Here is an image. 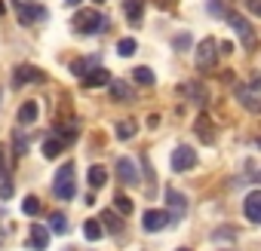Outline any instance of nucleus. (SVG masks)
Masks as SVG:
<instances>
[{"label": "nucleus", "instance_id": "24", "mask_svg": "<svg viewBox=\"0 0 261 251\" xmlns=\"http://www.w3.org/2000/svg\"><path fill=\"white\" fill-rule=\"evenodd\" d=\"M62 147H65V144L53 135V138H46V141H43V156H46V160H56V156L62 153Z\"/></svg>", "mask_w": 261, "mask_h": 251}, {"label": "nucleus", "instance_id": "2", "mask_svg": "<svg viewBox=\"0 0 261 251\" xmlns=\"http://www.w3.org/2000/svg\"><path fill=\"white\" fill-rule=\"evenodd\" d=\"M53 193L59 199H74L77 196V181H74V163H65L59 172H56V181H53Z\"/></svg>", "mask_w": 261, "mask_h": 251}, {"label": "nucleus", "instance_id": "16", "mask_svg": "<svg viewBox=\"0 0 261 251\" xmlns=\"http://www.w3.org/2000/svg\"><path fill=\"white\" fill-rule=\"evenodd\" d=\"M37 116H40V107H37V101H25V104L19 107V113H16L19 125H34V122H37Z\"/></svg>", "mask_w": 261, "mask_h": 251}, {"label": "nucleus", "instance_id": "36", "mask_svg": "<svg viewBox=\"0 0 261 251\" xmlns=\"http://www.w3.org/2000/svg\"><path fill=\"white\" fill-rule=\"evenodd\" d=\"M249 89H255V92H261V74H258V71L252 74V80H249Z\"/></svg>", "mask_w": 261, "mask_h": 251}, {"label": "nucleus", "instance_id": "40", "mask_svg": "<svg viewBox=\"0 0 261 251\" xmlns=\"http://www.w3.org/2000/svg\"><path fill=\"white\" fill-rule=\"evenodd\" d=\"M0 178H4V147H0Z\"/></svg>", "mask_w": 261, "mask_h": 251}, {"label": "nucleus", "instance_id": "20", "mask_svg": "<svg viewBox=\"0 0 261 251\" xmlns=\"http://www.w3.org/2000/svg\"><path fill=\"white\" fill-rule=\"evenodd\" d=\"M136 129H139V125H136V119H120V122L114 125V135H117L120 141H129V138L136 135Z\"/></svg>", "mask_w": 261, "mask_h": 251}, {"label": "nucleus", "instance_id": "26", "mask_svg": "<svg viewBox=\"0 0 261 251\" xmlns=\"http://www.w3.org/2000/svg\"><path fill=\"white\" fill-rule=\"evenodd\" d=\"M136 49H139V43H136V37H123V40L117 43V52H120L123 58H129V55H136Z\"/></svg>", "mask_w": 261, "mask_h": 251}, {"label": "nucleus", "instance_id": "12", "mask_svg": "<svg viewBox=\"0 0 261 251\" xmlns=\"http://www.w3.org/2000/svg\"><path fill=\"white\" fill-rule=\"evenodd\" d=\"M166 205H169L172 221L185 217V211H188V199H185V193H178V190H166Z\"/></svg>", "mask_w": 261, "mask_h": 251}, {"label": "nucleus", "instance_id": "37", "mask_svg": "<svg viewBox=\"0 0 261 251\" xmlns=\"http://www.w3.org/2000/svg\"><path fill=\"white\" fill-rule=\"evenodd\" d=\"M218 52H224V55L233 52V43H230V40H221V43H218Z\"/></svg>", "mask_w": 261, "mask_h": 251}, {"label": "nucleus", "instance_id": "17", "mask_svg": "<svg viewBox=\"0 0 261 251\" xmlns=\"http://www.w3.org/2000/svg\"><path fill=\"white\" fill-rule=\"evenodd\" d=\"M77 132H80V125H77V119H71L68 125H62V122L56 125V138H59V141H62L65 147H68V144H74V138H77Z\"/></svg>", "mask_w": 261, "mask_h": 251}, {"label": "nucleus", "instance_id": "32", "mask_svg": "<svg viewBox=\"0 0 261 251\" xmlns=\"http://www.w3.org/2000/svg\"><path fill=\"white\" fill-rule=\"evenodd\" d=\"M114 205H117V211H123V214H133V202H129L123 193H117V196H114Z\"/></svg>", "mask_w": 261, "mask_h": 251}, {"label": "nucleus", "instance_id": "31", "mask_svg": "<svg viewBox=\"0 0 261 251\" xmlns=\"http://www.w3.org/2000/svg\"><path fill=\"white\" fill-rule=\"evenodd\" d=\"M172 43H175V49H191L194 37H191L188 31H181V34H175V37H172Z\"/></svg>", "mask_w": 261, "mask_h": 251}, {"label": "nucleus", "instance_id": "41", "mask_svg": "<svg viewBox=\"0 0 261 251\" xmlns=\"http://www.w3.org/2000/svg\"><path fill=\"white\" fill-rule=\"evenodd\" d=\"M65 4H68V7H80V4H83V0H65Z\"/></svg>", "mask_w": 261, "mask_h": 251}, {"label": "nucleus", "instance_id": "35", "mask_svg": "<svg viewBox=\"0 0 261 251\" xmlns=\"http://www.w3.org/2000/svg\"><path fill=\"white\" fill-rule=\"evenodd\" d=\"M246 10L252 16H261V0H246Z\"/></svg>", "mask_w": 261, "mask_h": 251}, {"label": "nucleus", "instance_id": "10", "mask_svg": "<svg viewBox=\"0 0 261 251\" xmlns=\"http://www.w3.org/2000/svg\"><path fill=\"white\" fill-rule=\"evenodd\" d=\"M169 224H172V214H169V211H157V208L145 211V217H142V227H145L148 233H160V230H166Z\"/></svg>", "mask_w": 261, "mask_h": 251}, {"label": "nucleus", "instance_id": "4", "mask_svg": "<svg viewBox=\"0 0 261 251\" xmlns=\"http://www.w3.org/2000/svg\"><path fill=\"white\" fill-rule=\"evenodd\" d=\"M169 166H172V172H191V169L197 166V150H194L191 144H178V147L172 150Z\"/></svg>", "mask_w": 261, "mask_h": 251}, {"label": "nucleus", "instance_id": "6", "mask_svg": "<svg viewBox=\"0 0 261 251\" xmlns=\"http://www.w3.org/2000/svg\"><path fill=\"white\" fill-rule=\"evenodd\" d=\"M13 7L19 13V22L22 25H34V22H43L46 19V10L37 7V4H25V0H13Z\"/></svg>", "mask_w": 261, "mask_h": 251}, {"label": "nucleus", "instance_id": "38", "mask_svg": "<svg viewBox=\"0 0 261 251\" xmlns=\"http://www.w3.org/2000/svg\"><path fill=\"white\" fill-rule=\"evenodd\" d=\"M157 125H160V116L151 113V116H148V129H157Z\"/></svg>", "mask_w": 261, "mask_h": 251}, {"label": "nucleus", "instance_id": "28", "mask_svg": "<svg viewBox=\"0 0 261 251\" xmlns=\"http://www.w3.org/2000/svg\"><path fill=\"white\" fill-rule=\"evenodd\" d=\"M206 10H209L215 19H224V22H227V16H230V13L224 10V4H221V0H209V4H206Z\"/></svg>", "mask_w": 261, "mask_h": 251}, {"label": "nucleus", "instance_id": "14", "mask_svg": "<svg viewBox=\"0 0 261 251\" xmlns=\"http://www.w3.org/2000/svg\"><path fill=\"white\" fill-rule=\"evenodd\" d=\"M178 92H181V95H188V101H194V104H203V101H206V89H203V83H197V80L181 83V86H178Z\"/></svg>", "mask_w": 261, "mask_h": 251}, {"label": "nucleus", "instance_id": "42", "mask_svg": "<svg viewBox=\"0 0 261 251\" xmlns=\"http://www.w3.org/2000/svg\"><path fill=\"white\" fill-rule=\"evenodd\" d=\"M4 13H7V4H4V0H0V19H4Z\"/></svg>", "mask_w": 261, "mask_h": 251}, {"label": "nucleus", "instance_id": "46", "mask_svg": "<svg viewBox=\"0 0 261 251\" xmlns=\"http://www.w3.org/2000/svg\"><path fill=\"white\" fill-rule=\"evenodd\" d=\"M258 181H261V172H258Z\"/></svg>", "mask_w": 261, "mask_h": 251}, {"label": "nucleus", "instance_id": "29", "mask_svg": "<svg viewBox=\"0 0 261 251\" xmlns=\"http://www.w3.org/2000/svg\"><path fill=\"white\" fill-rule=\"evenodd\" d=\"M22 211H25V214H37V211H40V199H37V196H25V199H22Z\"/></svg>", "mask_w": 261, "mask_h": 251}, {"label": "nucleus", "instance_id": "39", "mask_svg": "<svg viewBox=\"0 0 261 251\" xmlns=\"http://www.w3.org/2000/svg\"><path fill=\"white\" fill-rule=\"evenodd\" d=\"M157 7L160 10H169V7H175V0H157Z\"/></svg>", "mask_w": 261, "mask_h": 251}, {"label": "nucleus", "instance_id": "18", "mask_svg": "<svg viewBox=\"0 0 261 251\" xmlns=\"http://www.w3.org/2000/svg\"><path fill=\"white\" fill-rule=\"evenodd\" d=\"M34 251H46V245H49V230L46 227H40V224H34L31 227V242H28Z\"/></svg>", "mask_w": 261, "mask_h": 251}, {"label": "nucleus", "instance_id": "33", "mask_svg": "<svg viewBox=\"0 0 261 251\" xmlns=\"http://www.w3.org/2000/svg\"><path fill=\"white\" fill-rule=\"evenodd\" d=\"M101 217H105V227H108L111 233H120V230H123V224L117 221V214H111V211H105Z\"/></svg>", "mask_w": 261, "mask_h": 251}, {"label": "nucleus", "instance_id": "11", "mask_svg": "<svg viewBox=\"0 0 261 251\" xmlns=\"http://www.w3.org/2000/svg\"><path fill=\"white\" fill-rule=\"evenodd\" d=\"M243 214H246L252 224H261V190L246 193V199H243Z\"/></svg>", "mask_w": 261, "mask_h": 251}, {"label": "nucleus", "instance_id": "21", "mask_svg": "<svg viewBox=\"0 0 261 251\" xmlns=\"http://www.w3.org/2000/svg\"><path fill=\"white\" fill-rule=\"evenodd\" d=\"M194 129H197V135H200V138H203L206 144H212V141H215V125L209 122V116H200Z\"/></svg>", "mask_w": 261, "mask_h": 251}, {"label": "nucleus", "instance_id": "27", "mask_svg": "<svg viewBox=\"0 0 261 251\" xmlns=\"http://www.w3.org/2000/svg\"><path fill=\"white\" fill-rule=\"evenodd\" d=\"M89 65H92V61H86V58H77V61H71V74H74V77H80V80H83V77H86V74H89V71H92V68H89Z\"/></svg>", "mask_w": 261, "mask_h": 251}, {"label": "nucleus", "instance_id": "7", "mask_svg": "<svg viewBox=\"0 0 261 251\" xmlns=\"http://www.w3.org/2000/svg\"><path fill=\"white\" fill-rule=\"evenodd\" d=\"M117 178H120L126 187H139V184H142V175H139V169H136V160L120 156V160H117Z\"/></svg>", "mask_w": 261, "mask_h": 251}, {"label": "nucleus", "instance_id": "44", "mask_svg": "<svg viewBox=\"0 0 261 251\" xmlns=\"http://www.w3.org/2000/svg\"><path fill=\"white\" fill-rule=\"evenodd\" d=\"M178 251H191V248H178Z\"/></svg>", "mask_w": 261, "mask_h": 251}, {"label": "nucleus", "instance_id": "34", "mask_svg": "<svg viewBox=\"0 0 261 251\" xmlns=\"http://www.w3.org/2000/svg\"><path fill=\"white\" fill-rule=\"evenodd\" d=\"M13 196V181H4L0 184V199H10Z\"/></svg>", "mask_w": 261, "mask_h": 251}, {"label": "nucleus", "instance_id": "1", "mask_svg": "<svg viewBox=\"0 0 261 251\" xmlns=\"http://www.w3.org/2000/svg\"><path fill=\"white\" fill-rule=\"evenodd\" d=\"M71 22H74V31L77 34H98V31L108 28V19L98 10H80Z\"/></svg>", "mask_w": 261, "mask_h": 251}, {"label": "nucleus", "instance_id": "15", "mask_svg": "<svg viewBox=\"0 0 261 251\" xmlns=\"http://www.w3.org/2000/svg\"><path fill=\"white\" fill-rule=\"evenodd\" d=\"M123 10H126L129 25H142V19H145V0H123Z\"/></svg>", "mask_w": 261, "mask_h": 251}, {"label": "nucleus", "instance_id": "25", "mask_svg": "<svg viewBox=\"0 0 261 251\" xmlns=\"http://www.w3.org/2000/svg\"><path fill=\"white\" fill-rule=\"evenodd\" d=\"M105 181H108V169H101V166H92L89 169V187H105Z\"/></svg>", "mask_w": 261, "mask_h": 251}, {"label": "nucleus", "instance_id": "23", "mask_svg": "<svg viewBox=\"0 0 261 251\" xmlns=\"http://www.w3.org/2000/svg\"><path fill=\"white\" fill-rule=\"evenodd\" d=\"M101 233H105V230H101V224H98L95 217H89V221L83 224V236H86L89 242H98V239H101Z\"/></svg>", "mask_w": 261, "mask_h": 251}, {"label": "nucleus", "instance_id": "45", "mask_svg": "<svg viewBox=\"0 0 261 251\" xmlns=\"http://www.w3.org/2000/svg\"><path fill=\"white\" fill-rule=\"evenodd\" d=\"M95 4H105V0H95Z\"/></svg>", "mask_w": 261, "mask_h": 251}, {"label": "nucleus", "instance_id": "9", "mask_svg": "<svg viewBox=\"0 0 261 251\" xmlns=\"http://www.w3.org/2000/svg\"><path fill=\"white\" fill-rule=\"evenodd\" d=\"M233 98H237V101H240L246 110H252V113H261V95H258L255 89L233 83Z\"/></svg>", "mask_w": 261, "mask_h": 251}, {"label": "nucleus", "instance_id": "43", "mask_svg": "<svg viewBox=\"0 0 261 251\" xmlns=\"http://www.w3.org/2000/svg\"><path fill=\"white\" fill-rule=\"evenodd\" d=\"M255 141H258V147H261V138H255Z\"/></svg>", "mask_w": 261, "mask_h": 251}, {"label": "nucleus", "instance_id": "3", "mask_svg": "<svg viewBox=\"0 0 261 251\" xmlns=\"http://www.w3.org/2000/svg\"><path fill=\"white\" fill-rule=\"evenodd\" d=\"M227 25L237 31V37H240V43H243L246 49H255V46H258V34H255V28H252L249 19H243L240 13H230V16H227Z\"/></svg>", "mask_w": 261, "mask_h": 251}, {"label": "nucleus", "instance_id": "19", "mask_svg": "<svg viewBox=\"0 0 261 251\" xmlns=\"http://www.w3.org/2000/svg\"><path fill=\"white\" fill-rule=\"evenodd\" d=\"M108 95H111V101H129L133 89H129V83H123V80H111L108 83Z\"/></svg>", "mask_w": 261, "mask_h": 251}, {"label": "nucleus", "instance_id": "8", "mask_svg": "<svg viewBox=\"0 0 261 251\" xmlns=\"http://www.w3.org/2000/svg\"><path fill=\"white\" fill-rule=\"evenodd\" d=\"M215 58H218V40L206 37V40L197 46V68H200V71H209V68L215 65Z\"/></svg>", "mask_w": 261, "mask_h": 251}, {"label": "nucleus", "instance_id": "13", "mask_svg": "<svg viewBox=\"0 0 261 251\" xmlns=\"http://www.w3.org/2000/svg\"><path fill=\"white\" fill-rule=\"evenodd\" d=\"M111 83V71L108 68H92L86 77H83V86L86 89H98V86H108Z\"/></svg>", "mask_w": 261, "mask_h": 251}, {"label": "nucleus", "instance_id": "22", "mask_svg": "<svg viewBox=\"0 0 261 251\" xmlns=\"http://www.w3.org/2000/svg\"><path fill=\"white\" fill-rule=\"evenodd\" d=\"M133 80H136L139 86H154V71H151L148 65H139V68L133 71Z\"/></svg>", "mask_w": 261, "mask_h": 251}, {"label": "nucleus", "instance_id": "5", "mask_svg": "<svg viewBox=\"0 0 261 251\" xmlns=\"http://www.w3.org/2000/svg\"><path fill=\"white\" fill-rule=\"evenodd\" d=\"M46 80V74L40 71V68H34V65H19L16 71H13V86L16 89H22V86H28V83H43Z\"/></svg>", "mask_w": 261, "mask_h": 251}, {"label": "nucleus", "instance_id": "30", "mask_svg": "<svg viewBox=\"0 0 261 251\" xmlns=\"http://www.w3.org/2000/svg\"><path fill=\"white\" fill-rule=\"evenodd\" d=\"M49 227H53L56 233H68V217H65L62 211H56V214H53V221H49Z\"/></svg>", "mask_w": 261, "mask_h": 251}]
</instances>
